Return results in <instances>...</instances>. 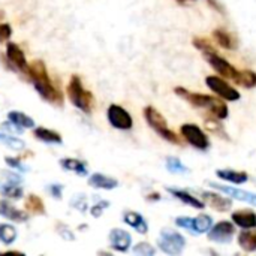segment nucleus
Wrapping results in <instances>:
<instances>
[{
	"instance_id": "23",
	"label": "nucleus",
	"mask_w": 256,
	"mask_h": 256,
	"mask_svg": "<svg viewBox=\"0 0 256 256\" xmlns=\"http://www.w3.org/2000/svg\"><path fill=\"white\" fill-rule=\"evenodd\" d=\"M238 246L246 252H256V231L244 230L237 237Z\"/></svg>"
},
{
	"instance_id": "43",
	"label": "nucleus",
	"mask_w": 256,
	"mask_h": 256,
	"mask_svg": "<svg viewBox=\"0 0 256 256\" xmlns=\"http://www.w3.org/2000/svg\"><path fill=\"white\" fill-rule=\"evenodd\" d=\"M2 16H3V12H2V10H0V18H2Z\"/></svg>"
},
{
	"instance_id": "1",
	"label": "nucleus",
	"mask_w": 256,
	"mask_h": 256,
	"mask_svg": "<svg viewBox=\"0 0 256 256\" xmlns=\"http://www.w3.org/2000/svg\"><path fill=\"white\" fill-rule=\"evenodd\" d=\"M176 94L183 98L184 100H188L190 105L196 106V108H202V110H207L212 116H214L216 118L222 120V118H226L228 114H230V110H228V105L214 98V96H210V94H204V93H195V92H189L183 87H177L174 88Z\"/></svg>"
},
{
	"instance_id": "35",
	"label": "nucleus",
	"mask_w": 256,
	"mask_h": 256,
	"mask_svg": "<svg viewBox=\"0 0 256 256\" xmlns=\"http://www.w3.org/2000/svg\"><path fill=\"white\" fill-rule=\"evenodd\" d=\"M176 225L178 228H183V230H188L192 232V226H194V218H189V216H180L176 219Z\"/></svg>"
},
{
	"instance_id": "27",
	"label": "nucleus",
	"mask_w": 256,
	"mask_h": 256,
	"mask_svg": "<svg viewBox=\"0 0 256 256\" xmlns=\"http://www.w3.org/2000/svg\"><path fill=\"white\" fill-rule=\"evenodd\" d=\"M0 194L6 198H12V200H20L22 196V188L18 186L15 182H9L6 184H3L0 188Z\"/></svg>"
},
{
	"instance_id": "15",
	"label": "nucleus",
	"mask_w": 256,
	"mask_h": 256,
	"mask_svg": "<svg viewBox=\"0 0 256 256\" xmlns=\"http://www.w3.org/2000/svg\"><path fill=\"white\" fill-rule=\"evenodd\" d=\"M234 225L243 228V230H254L256 228V214L250 210H240L232 213L231 216Z\"/></svg>"
},
{
	"instance_id": "16",
	"label": "nucleus",
	"mask_w": 256,
	"mask_h": 256,
	"mask_svg": "<svg viewBox=\"0 0 256 256\" xmlns=\"http://www.w3.org/2000/svg\"><path fill=\"white\" fill-rule=\"evenodd\" d=\"M123 220L126 225L134 228L138 234H147V231H148V225H147L146 219L136 212H126L123 216Z\"/></svg>"
},
{
	"instance_id": "36",
	"label": "nucleus",
	"mask_w": 256,
	"mask_h": 256,
	"mask_svg": "<svg viewBox=\"0 0 256 256\" xmlns=\"http://www.w3.org/2000/svg\"><path fill=\"white\" fill-rule=\"evenodd\" d=\"M108 207H110V202L108 201H100V202L94 204L92 207V216L93 218H99L105 212V208H108Z\"/></svg>"
},
{
	"instance_id": "19",
	"label": "nucleus",
	"mask_w": 256,
	"mask_h": 256,
	"mask_svg": "<svg viewBox=\"0 0 256 256\" xmlns=\"http://www.w3.org/2000/svg\"><path fill=\"white\" fill-rule=\"evenodd\" d=\"M216 176L220 180L230 182L232 184H243V183H246L249 180L248 172H244V171H236V170H218L216 171Z\"/></svg>"
},
{
	"instance_id": "30",
	"label": "nucleus",
	"mask_w": 256,
	"mask_h": 256,
	"mask_svg": "<svg viewBox=\"0 0 256 256\" xmlns=\"http://www.w3.org/2000/svg\"><path fill=\"white\" fill-rule=\"evenodd\" d=\"M166 170L172 174H186L189 172V168L183 165V162L178 158H168L166 159Z\"/></svg>"
},
{
	"instance_id": "17",
	"label": "nucleus",
	"mask_w": 256,
	"mask_h": 256,
	"mask_svg": "<svg viewBox=\"0 0 256 256\" xmlns=\"http://www.w3.org/2000/svg\"><path fill=\"white\" fill-rule=\"evenodd\" d=\"M0 216L9 219V220H15V222H26L27 220V213L18 210L16 207H14L12 204H9L8 201L0 200Z\"/></svg>"
},
{
	"instance_id": "28",
	"label": "nucleus",
	"mask_w": 256,
	"mask_h": 256,
	"mask_svg": "<svg viewBox=\"0 0 256 256\" xmlns=\"http://www.w3.org/2000/svg\"><path fill=\"white\" fill-rule=\"evenodd\" d=\"M16 230L12 225L8 224H0V242L3 244H12L16 240Z\"/></svg>"
},
{
	"instance_id": "12",
	"label": "nucleus",
	"mask_w": 256,
	"mask_h": 256,
	"mask_svg": "<svg viewBox=\"0 0 256 256\" xmlns=\"http://www.w3.org/2000/svg\"><path fill=\"white\" fill-rule=\"evenodd\" d=\"M210 186H212L213 189L220 190L222 194L230 195V196L234 198V200H238V201H242V202L252 204V206H255L256 207V194H254V192L242 190V189L231 188V186H220V184H218V183H210Z\"/></svg>"
},
{
	"instance_id": "10",
	"label": "nucleus",
	"mask_w": 256,
	"mask_h": 256,
	"mask_svg": "<svg viewBox=\"0 0 256 256\" xmlns=\"http://www.w3.org/2000/svg\"><path fill=\"white\" fill-rule=\"evenodd\" d=\"M237 231H236L234 222L222 220V222L216 224L213 228H210L208 240L210 242H214V243H219V244H228L234 238V234Z\"/></svg>"
},
{
	"instance_id": "2",
	"label": "nucleus",
	"mask_w": 256,
	"mask_h": 256,
	"mask_svg": "<svg viewBox=\"0 0 256 256\" xmlns=\"http://www.w3.org/2000/svg\"><path fill=\"white\" fill-rule=\"evenodd\" d=\"M36 92L46 100L54 102V104H62L63 102V96L62 93L52 86V82L48 78V72L44 64V62L40 60H34L28 64V70H27Z\"/></svg>"
},
{
	"instance_id": "31",
	"label": "nucleus",
	"mask_w": 256,
	"mask_h": 256,
	"mask_svg": "<svg viewBox=\"0 0 256 256\" xmlns=\"http://www.w3.org/2000/svg\"><path fill=\"white\" fill-rule=\"evenodd\" d=\"M238 82L242 86H244L246 88H254L256 87V72L248 69V70H242L240 72V80Z\"/></svg>"
},
{
	"instance_id": "4",
	"label": "nucleus",
	"mask_w": 256,
	"mask_h": 256,
	"mask_svg": "<svg viewBox=\"0 0 256 256\" xmlns=\"http://www.w3.org/2000/svg\"><path fill=\"white\" fill-rule=\"evenodd\" d=\"M68 96L70 102L81 111L90 114L92 106H93V96L90 92H87L80 80L78 75H74L68 84Z\"/></svg>"
},
{
	"instance_id": "11",
	"label": "nucleus",
	"mask_w": 256,
	"mask_h": 256,
	"mask_svg": "<svg viewBox=\"0 0 256 256\" xmlns=\"http://www.w3.org/2000/svg\"><path fill=\"white\" fill-rule=\"evenodd\" d=\"M6 57H8L9 63H10L15 69L22 70V72H27V70H28V63H27V60H26V56H24L22 50H21L16 44L9 42V44L6 45Z\"/></svg>"
},
{
	"instance_id": "14",
	"label": "nucleus",
	"mask_w": 256,
	"mask_h": 256,
	"mask_svg": "<svg viewBox=\"0 0 256 256\" xmlns=\"http://www.w3.org/2000/svg\"><path fill=\"white\" fill-rule=\"evenodd\" d=\"M110 244L117 252H128L132 244V237L128 231L116 228L110 232Z\"/></svg>"
},
{
	"instance_id": "13",
	"label": "nucleus",
	"mask_w": 256,
	"mask_h": 256,
	"mask_svg": "<svg viewBox=\"0 0 256 256\" xmlns=\"http://www.w3.org/2000/svg\"><path fill=\"white\" fill-rule=\"evenodd\" d=\"M201 198L206 202V206H210L216 212H228L232 207V201L230 198H226L220 194H216V192L206 190L201 194Z\"/></svg>"
},
{
	"instance_id": "37",
	"label": "nucleus",
	"mask_w": 256,
	"mask_h": 256,
	"mask_svg": "<svg viewBox=\"0 0 256 256\" xmlns=\"http://www.w3.org/2000/svg\"><path fill=\"white\" fill-rule=\"evenodd\" d=\"M70 204H72L75 208H78L80 212H86V210H87V200H86L82 195H76V198H75L74 201H70Z\"/></svg>"
},
{
	"instance_id": "18",
	"label": "nucleus",
	"mask_w": 256,
	"mask_h": 256,
	"mask_svg": "<svg viewBox=\"0 0 256 256\" xmlns=\"http://www.w3.org/2000/svg\"><path fill=\"white\" fill-rule=\"evenodd\" d=\"M168 192L174 196V198H177V200H180L182 202H184V204H188V206H190V207H194V208H204L206 207V202L202 201V200H200L198 196H194L190 192H188V190H180V189H168Z\"/></svg>"
},
{
	"instance_id": "22",
	"label": "nucleus",
	"mask_w": 256,
	"mask_h": 256,
	"mask_svg": "<svg viewBox=\"0 0 256 256\" xmlns=\"http://www.w3.org/2000/svg\"><path fill=\"white\" fill-rule=\"evenodd\" d=\"M33 135H34V138H38L39 141L46 142V144H62L60 134H57L56 130L46 129V128H36Z\"/></svg>"
},
{
	"instance_id": "34",
	"label": "nucleus",
	"mask_w": 256,
	"mask_h": 256,
	"mask_svg": "<svg viewBox=\"0 0 256 256\" xmlns=\"http://www.w3.org/2000/svg\"><path fill=\"white\" fill-rule=\"evenodd\" d=\"M134 254L140 256H153L156 254V249L153 246H150L148 243H138L134 248Z\"/></svg>"
},
{
	"instance_id": "25",
	"label": "nucleus",
	"mask_w": 256,
	"mask_h": 256,
	"mask_svg": "<svg viewBox=\"0 0 256 256\" xmlns=\"http://www.w3.org/2000/svg\"><path fill=\"white\" fill-rule=\"evenodd\" d=\"M60 165L66 171H72L78 176H87V165L82 160L72 159V158H64L60 160Z\"/></svg>"
},
{
	"instance_id": "42",
	"label": "nucleus",
	"mask_w": 256,
	"mask_h": 256,
	"mask_svg": "<svg viewBox=\"0 0 256 256\" xmlns=\"http://www.w3.org/2000/svg\"><path fill=\"white\" fill-rule=\"evenodd\" d=\"M177 2H180V3H184V2H192V0H177Z\"/></svg>"
},
{
	"instance_id": "39",
	"label": "nucleus",
	"mask_w": 256,
	"mask_h": 256,
	"mask_svg": "<svg viewBox=\"0 0 256 256\" xmlns=\"http://www.w3.org/2000/svg\"><path fill=\"white\" fill-rule=\"evenodd\" d=\"M12 34V28L9 24H0V42L8 40Z\"/></svg>"
},
{
	"instance_id": "32",
	"label": "nucleus",
	"mask_w": 256,
	"mask_h": 256,
	"mask_svg": "<svg viewBox=\"0 0 256 256\" xmlns=\"http://www.w3.org/2000/svg\"><path fill=\"white\" fill-rule=\"evenodd\" d=\"M194 45H195L206 57L210 56V54H213V52H218L216 48L212 45V42L207 40V39H202V38H195V39H194Z\"/></svg>"
},
{
	"instance_id": "5",
	"label": "nucleus",
	"mask_w": 256,
	"mask_h": 256,
	"mask_svg": "<svg viewBox=\"0 0 256 256\" xmlns=\"http://www.w3.org/2000/svg\"><path fill=\"white\" fill-rule=\"evenodd\" d=\"M158 244L166 255H180L186 248V238L172 230H162Z\"/></svg>"
},
{
	"instance_id": "3",
	"label": "nucleus",
	"mask_w": 256,
	"mask_h": 256,
	"mask_svg": "<svg viewBox=\"0 0 256 256\" xmlns=\"http://www.w3.org/2000/svg\"><path fill=\"white\" fill-rule=\"evenodd\" d=\"M144 117L148 123V126L164 140L172 142V144H182L180 136H177V134L174 130H171L168 128V123L165 120V117L154 108V106H146L144 110Z\"/></svg>"
},
{
	"instance_id": "9",
	"label": "nucleus",
	"mask_w": 256,
	"mask_h": 256,
	"mask_svg": "<svg viewBox=\"0 0 256 256\" xmlns=\"http://www.w3.org/2000/svg\"><path fill=\"white\" fill-rule=\"evenodd\" d=\"M106 117L108 122L112 128L120 129V130H129L134 126V120L130 117V114L120 105H110L108 111H106Z\"/></svg>"
},
{
	"instance_id": "8",
	"label": "nucleus",
	"mask_w": 256,
	"mask_h": 256,
	"mask_svg": "<svg viewBox=\"0 0 256 256\" xmlns=\"http://www.w3.org/2000/svg\"><path fill=\"white\" fill-rule=\"evenodd\" d=\"M207 60L212 64V68L222 78H226V80H231V81L238 82V80H240V70H237L228 60H225L224 57H220L218 52H213V54L207 56Z\"/></svg>"
},
{
	"instance_id": "7",
	"label": "nucleus",
	"mask_w": 256,
	"mask_h": 256,
	"mask_svg": "<svg viewBox=\"0 0 256 256\" xmlns=\"http://www.w3.org/2000/svg\"><path fill=\"white\" fill-rule=\"evenodd\" d=\"M180 132H182V136L195 148L198 150H207L210 147V140L208 136L206 135V132L198 128L196 124L194 123H186L180 128Z\"/></svg>"
},
{
	"instance_id": "26",
	"label": "nucleus",
	"mask_w": 256,
	"mask_h": 256,
	"mask_svg": "<svg viewBox=\"0 0 256 256\" xmlns=\"http://www.w3.org/2000/svg\"><path fill=\"white\" fill-rule=\"evenodd\" d=\"M213 226V218L208 214H200L198 218H194V226H192V234H204L208 232L210 228Z\"/></svg>"
},
{
	"instance_id": "29",
	"label": "nucleus",
	"mask_w": 256,
	"mask_h": 256,
	"mask_svg": "<svg viewBox=\"0 0 256 256\" xmlns=\"http://www.w3.org/2000/svg\"><path fill=\"white\" fill-rule=\"evenodd\" d=\"M26 208L33 213V214H45V207L44 202L39 196L36 195H28L26 200Z\"/></svg>"
},
{
	"instance_id": "41",
	"label": "nucleus",
	"mask_w": 256,
	"mask_h": 256,
	"mask_svg": "<svg viewBox=\"0 0 256 256\" xmlns=\"http://www.w3.org/2000/svg\"><path fill=\"white\" fill-rule=\"evenodd\" d=\"M69 232V230L66 228V226H62V231L58 232L63 238H66V240H74L75 237H74V234H68Z\"/></svg>"
},
{
	"instance_id": "40",
	"label": "nucleus",
	"mask_w": 256,
	"mask_h": 256,
	"mask_svg": "<svg viewBox=\"0 0 256 256\" xmlns=\"http://www.w3.org/2000/svg\"><path fill=\"white\" fill-rule=\"evenodd\" d=\"M48 192L54 196V198H62V192H63V186H60V184H51L50 188H48Z\"/></svg>"
},
{
	"instance_id": "20",
	"label": "nucleus",
	"mask_w": 256,
	"mask_h": 256,
	"mask_svg": "<svg viewBox=\"0 0 256 256\" xmlns=\"http://www.w3.org/2000/svg\"><path fill=\"white\" fill-rule=\"evenodd\" d=\"M88 184L92 188H96V189H104V190H111V189H116L118 186V182L112 177H108V176H104V174H93L90 178H88Z\"/></svg>"
},
{
	"instance_id": "38",
	"label": "nucleus",
	"mask_w": 256,
	"mask_h": 256,
	"mask_svg": "<svg viewBox=\"0 0 256 256\" xmlns=\"http://www.w3.org/2000/svg\"><path fill=\"white\" fill-rule=\"evenodd\" d=\"M4 162H6L10 168H14V170H20V171L24 170V165H22V164L20 162V159H16V158L6 156V158H4Z\"/></svg>"
},
{
	"instance_id": "6",
	"label": "nucleus",
	"mask_w": 256,
	"mask_h": 256,
	"mask_svg": "<svg viewBox=\"0 0 256 256\" xmlns=\"http://www.w3.org/2000/svg\"><path fill=\"white\" fill-rule=\"evenodd\" d=\"M206 84L208 86V88L216 93L219 98L225 99V100H231V102H236L242 98L240 92L237 88H234L228 81H225L224 78L220 76H214V75H210L206 78Z\"/></svg>"
},
{
	"instance_id": "21",
	"label": "nucleus",
	"mask_w": 256,
	"mask_h": 256,
	"mask_svg": "<svg viewBox=\"0 0 256 256\" xmlns=\"http://www.w3.org/2000/svg\"><path fill=\"white\" fill-rule=\"evenodd\" d=\"M213 38L218 42V45H220L225 50H236L237 45H238L237 44V39L234 38V34L230 33V32H226V30H224V28L214 30L213 32Z\"/></svg>"
},
{
	"instance_id": "24",
	"label": "nucleus",
	"mask_w": 256,
	"mask_h": 256,
	"mask_svg": "<svg viewBox=\"0 0 256 256\" xmlns=\"http://www.w3.org/2000/svg\"><path fill=\"white\" fill-rule=\"evenodd\" d=\"M8 120L10 123H14L15 126H18L20 129H32L34 128V120L28 116H26L24 112L20 111H10L8 114Z\"/></svg>"
},
{
	"instance_id": "33",
	"label": "nucleus",
	"mask_w": 256,
	"mask_h": 256,
	"mask_svg": "<svg viewBox=\"0 0 256 256\" xmlns=\"http://www.w3.org/2000/svg\"><path fill=\"white\" fill-rule=\"evenodd\" d=\"M0 141L4 142L8 147L14 148V150H22L26 147L24 141L15 138V136H10V135H4V134H0Z\"/></svg>"
}]
</instances>
